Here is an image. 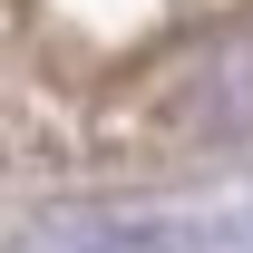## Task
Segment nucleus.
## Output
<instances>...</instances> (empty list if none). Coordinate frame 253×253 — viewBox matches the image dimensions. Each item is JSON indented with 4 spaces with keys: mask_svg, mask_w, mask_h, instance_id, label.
Returning <instances> with one entry per match:
<instances>
[{
    "mask_svg": "<svg viewBox=\"0 0 253 253\" xmlns=\"http://www.w3.org/2000/svg\"><path fill=\"white\" fill-rule=\"evenodd\" d=\"M205 126H214V136H244L253 126V49H234V59L214 68V117Z\"/></svg>",
    "mask_w": 253,
    "mask_h": 253,
    "instance_id": "1",
    "label": "nucleus"
}]
</instances>
